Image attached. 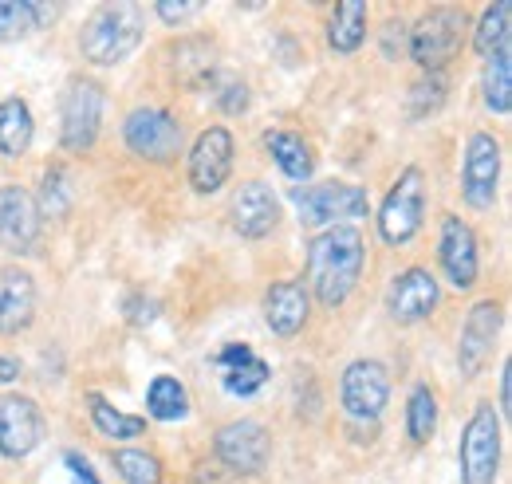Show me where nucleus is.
I'll return each instance as SVG.
<instances>
[{
    "mask_svg": "<svg viewBox=\"0 0 512 484\" xmlns=\"http://www.w3.org/2000/svg\"><path fill=\"white\" fill-rule=\"evenodd\" d=\"M327 44L335 56H355L367 44V4L343 0L327 20Z\"/></svg>",
    "mask_w": 512,
    "mask_h": 484,
    "instance_id": "nucleus-23",
    "label": "nucleus"
},
{
    "mask_svg": "<svg viewBox=\"0 0 512 484\" xmlns=\"http://www.w3.org/2000/svg\"><path fill=\"white\" fill-rule=\"evenodd\" d=\"M36 209H40V217H64L67 209H71V193H67V178H64V170H60V166L44 170Z\"/></svg>",
    "mask_w": 512,
    "mask_h": 484,
    "instance_id": "nucleus-34",
    "label": "nucleus"
},
{
    "mask_svg": "<svg viewBox=\"0 0 512 484\" xmlns=\"http://www.w3.org/2000/svg\"><path fill=\"white\" fill-rule=\"evenodd\" d=\"M390 402V370L379 359H355L339 378V406L351 422L375 425Z\"/></svg>",
    "mask_w": 512,
    "mask_h": 484,
    "instance_id": "nucleus-10",
    "label": "nucleus"
},
{
    "mask_svg": "<svg viewBox=\"0 0 512 484\" xmlns=\"http://www.w3.org/2000/svg\"><path fill=\"white\" fill-rule=\"evenodd\" d=\"M123 142H127V150L134 158L166 166L182 150V122L174 119L170 111H162V107H138L123 122Z\"/></svg>",
    "mask_w": 512,
    "mask_h": 484,
    "instance_id": "nucleus-9",
    "label": "nucleus"
},
{
    "mask_svg": "<svg viewBox=\"0 0 512 484\" xmlns=\"http://www.w3.org/2000/svg\"><path fill=\"white\" fill-rule=\"evenodd\" d=\"M367 264V244L355 225H331L308 244V292L320 307L335 311L355 292Z\"/></svg>",
    "mask_w": 512,
    "mask_h": 484,
    "instance_id": "nucleus-1",
    "label": "nucleus"
},
{
    "mask_svg": "<svg viewBox=\"0 0 512 484\" xmlns=\"http://www.w3.org/2000/svg\"><path fill=\"white\" fill-rule=\"evenodd\" d=\"M406 433H410L414 445H430L434 433H438V394H434L426 382H418V386L410 390V402H406Z\"/></svg>",
    "mask_w": 512,
    "mask_h": 484,
    "instance_id": "nucleus-28",
    "label": "nucleus"
},
{
    "mask_svg": "<svg viewBox=\"0 0 512 484\" xmlns=\"http://www.w3.org/2000/svg\"><path fill=\"white\" fill-rule=\"evenodd\" d=\"M465 24L469 16L461 8H430L410 32H406V56L418 63L426 75H442L453 56L461 52L465 44Z\"/></svg>",
    "mask_w": 512,
    "mask_h": 484,
    "instance_id": "nucleus-4",
    "label": "nucleus"
},
{
    "mask_svg": "<svg viewBox=\"0 0 512 484\" xmlns=\"http://www.w3.org/2000/svg\"><path fill=\"white\" fill-rule=\"evenodd\" d=\"M292 205L304 225H339L343 217H367V189L351 182H312L292 185Z\"/></svg>",
    "mask_w": 512,
    "mask_h": 484,
    "instance_id": "nucleus-8",
    "label": "nucleus"
},
{
    "mask_svg": "<svg viewBox=\"0 0 512 484\" xmlns=\"http://www.w3.org/2000/svg\"><path fill=\"white\" fill-rule=\"evenodd\" d=\"M64 465L75 484H103L99 477H95V469H91V461H87L83 453H64Z\"/></svg>",
    "mask_w": 512,
    "mask_h": 484,
    "instance_id": "nucleus-39",
    "label": "nucleus"
},
{
    "mask_svg": "<svg viewBox=\"0 0 512 484\" xmlns=\"http://www.w3.org/2000/svg\"><path fill=\"white\" fill-rule=\"evenodd\" d=\"M497 414H512V366H501V402H497Z\"/></svg>",
    "mask_w": 512,
    "mask_h": 484,
    "instance_id": "nucleus-42",
    "label": "nucleus"
},
{
    "mask_svg": "<svg viewBox=\"0 0 512 484\" xmlns=\"http://www.w3.org/2000/svg\"><path fill=\"white\" fill-rule=\"evenodd\" d=\"M229 221L245 241H264L280 225V197L268 182H241L229 201Z\"/></svg>",
    "mask_w": 512,
    "mask_h": 484,
    "instance_id": "nucleus-18",
    "label": "nucleus"
},
{
    "mask_svg": "<svg viewBox=\"0 0 512 484\" xmlns=\"http://www.w3.org/2000/svg\"><path fill=\"white\" fill-rule=\"evenodd\" d=\"M256 355H253V347L249 343H229V347H221L217 355H213V363L221 366V370H233V366H245V363H253Z\"/></svg>",
    "mask_w": 512,
    "mask_h": 484,
    "instance_id": "nucleus-37",
    "label": "nucleus"
},
{
    "mask_svg": "<svg viewBox=\"0 0 512 484\" xmlns=\"http://www.w3.org/2000/svg\"><path fill=\"white\" fill-rule=\"evenodd\" d=\"M501 323H505V303L501 300H477L469 307V315L461 323V339H457V366L465 378H477L485 363L493 359Z\"/></svg>",
    "mask_w": 512,
    "mask_h": 484,
    "instance_id": "nucleus-14",
    "label": "nucleus"
},
{
    "mask_svg": "<svg viewBox=\"0 0 512 484\" xmlns=\"http://www.w3.org/2000/svg\"><path fill=\"white\" fill-rule=\"evenodd\" d=\"M87 410H91V425L107 437V441H134L146 433V418L142 414H123L115 410L103 394H87Z\"/></svg>",
    "mask_w": 512,
    "mask_h": 484,
    "instance_id": "nucleus-27",
    "label": "nucleus"
},
{
    "mask_svg": "<svg viewBox=\"0 0 512 484\" xmlns=\"http://www.w3.org/2000/svg\"><path fill=\"white\" fill-rule=\"evenodd\" d=\"M20 359H12V355H0V386H8V382H16L20 378Z\"/></svg>",
    "mask_w": 512,
    "mask_h": 484,
    "instance_id": "nucleus-43",
    "label": "nucleus"
},
{
    "mask_svg": "<svg viewBox=\"0 0 512 484\" xmlns=\"http://www.w3.org/2000/svg\"><path fill=\"white\" fill-rule=\"evenodd\" d=\"M44 441V414L24 394H0V457L20 461Z\"/></svg>",
    "mask_w": 512,
    "mask_h": 484,
    "instance_id": "nucleus-17",
    "label": "nucleus"
},
{
    "mask_svg": "<svg viewBox=\"0 0 512 484\" xmlns=\"http://www.w3.org/2000/svg\"><path fill=\"white\" fill-rule=\"evenodd\" d=\"M481 95H485V107H489L493 115H509L512 111V44L497 48V52L485 60Z\"/></svg>",
    "mask_w": 512,
    "mask_h": 484,
    "instance_id": "nucleus-25",
    "label": "nucleus"
},
{
    "mask_svg": "<svg viewBox=\"0 0 512 484\" xmlns=\"http://www.w3.org/2000/svg\"><path fill=\"white\" fill-rule=\"evenodd\" d=\"M497 185H501V142L489 130H473L461 162V197L469 209L485 213L497 205Z\"/></svg>",
    "mask_w": 512,
    "mask_h": 484,
    "instance_id": "nucleus-11",
    "label": "nucleus"
},
{
    "mask_svg": "<svg viewBox=\"0 0 512 484\" xmlns=\"http://www.w3.org/2000/svg\"><path fill=\"white\" fill-rule=\"evenodd\" d=\"M107 95L95 79H71L60 103V146L67 154H87L99 142Z\"/></svg>",
    "mask_w": 512,
    "mask_h": 484,
    "instance_id": "nucleus-7",
    "label": "nucleus"
},
{
    "mask_svg": "<svg viewBox=\"0 0 512 484\" xmlns=\"http://www.w3.org/2000/svg\"><path fill=\"white\" fill-rule=\"evenodd\" d=\"M154 12H158L162 24H182V20H190L193 12H197V4L193 0H158Z\"/></svg>",
    "mask_w": 512,
    "mask_h": 484,
    "instance_id": "nucleus-36",
    "label": "nucleus"
},
{
    "mask_svg": "<svg viewBox=\"0 0 512 484\" xmlns=\"http://www.w3.org/2000/svg\"><path fill=\"white\" fill-rule=\"evenodd\" d=\"M213 52H217V48H213V40H205V36H186V40H178V44L170 48L174 79H178L186 91L213 83V79H217V56H213Z\"/></svg>",
    "mask_w": 512,
    "mask_h": 484,
    "instance_id": "nucleus-21",
    "label": "nucleus"
},
{
    "mask_svg": "<svg viewBox=\"0 0 512 484\" xmlns=\"http://www.w3.org/2000/svg\"><path fill=\"white\" fill-rule=\"evenodd\" d=\"M123 315H127L134 327H142V323H150V319L158 315V303L146 300V296H130L127 307H123Z\"/></svg>",
    "mask_w": 512,
    "mask_h": 484,
    "instance_id": "nucleus-40",
    "label": "nucleus"
},
{
    "mask_svg": "<svg viewBox=\"0 0 512 484\" xmlns=\"http://www.w3.org/2000/svg\"><path fill=\"white\" fill-rule=\"evenodd\" d=\"M394 40H398V52H402V44H406V28H402V20H390V24H386V40H383L386 60H394Z\"/></svg>",
    "mask_w": 512,
    "mask_h": 484,
    "instance_id": "nucleus-41",
    "label": "nucleus"
},
{
    "mask_svg": "<svg viewBox=\"0 0 512 484\" xmlns=\"http://www.w3.org/2000/svg\"><path fill=\"white\" fill-rule=\"evenodd\" d=\"M111 465L127 484H162V461L146 449H115Z\"/></svg>",
    "mask_w": 512,
    "mask_h": 484,
    "instance_id": "nucleus-30",
    "label": "nucleus"
},
{
    "mask_svg": "<svg viewBox=\"0 0 512 484\" xmlns=\"http://www.w3.org/2000/svg\"><path fill=\"white\" fill-rule=\"evenodd\" d=\"M422 221H426V174L418 166H406L379 205V237L390 248H402L418 237Z\"/></svg>",
    "mask_w": 512,
    "mask_h": 484,
    "instance_id": "nucleus-5",
    "label": "nucleus"
},
{
    "mask_svg": "<svg viewBox=\"0 0 512 484\" xmlns=\"http://www.w3.org/2000/svg\"><path fill=\"white\" fill-rule=\"evenodd\" d=\"M36 319V280L28 268H0V335H20Z\"/></svg>",
    "mask_w": 512,
    "mask_h": 484,
    "instance_id": "nucleus-20",
    "label": "nucleus"
},
{
    "mask_svg": "<svg viewBox=\"0 0 512 484\" xmlns=\"http://www.w3.org/2000/svg\"><path fill=\"white\" fill-rule=\"evenodd\" d=\"M446 75H422L410 87V119H434L446 107Z\"/></svg>",
    "mask_w": 512,
    "mask_h": 484,
    "instance_id": "nucleus-32",
    "label": "nucleus"
},
{
    "mask_svg": "<svg viewBox=\"0 0 512 484\" xmlns=\"http://www.w3.org/2000/svg\"><path fill=\"white\" fill-rule=\"evenodd\" d=\"M190 484H241V481H237L229 469H221L217 461H197Z\"/></svg>",
    "mask_w": 512,
    "mask_h": 484,
    "instance_id": "nucleus-38",
    "label": "nucleus"
},
{
    "mask_svg": "<svg viewBox=\"0 0 512 484\" xmlns=\"http://www.w3.org/2000/svg\"><path fill=\"white\" fill-rule=\"evenodd\" d=\"M438 303H442L438 276H434L430 268H422V264L402 268V272L390 280V288H386V311H390V319L402 323V327L430 319V315L438 311Z\"/></svg>",
    "mask_w": 512,
    "mask_h": 484,
    "instance_id": "nucleus-15",
    "label": "nucleus"
},
{
    "mask_svg": "<svg viewBox=\"0 0 512 484\" xmlns=\"http://www.w3.org/2000/svg\"><path fill=\"white\" fill-rule=\"evenodd\" d=\"M213 461L221 469H229L237 481L260 477L268 469V461H272V433L256 418L225 422L213 437Z\"/></svg>",
    "mask_w": 512,
    "mask_h": 484,
    "instance_id": "nucleus-6",
    "label": "nucleus"
},
{
    "mask_svg": "<svg viewBox=\"0 0 512 484\" xmlns=\"http://www.w3.org/2000/svg\"><path fill=\"white\" fill-rule=\"evenodd\" d=\"M142 8L138 4H103L79 32V52L91 67H115L142 44Z\"/></svg>",
    "mask_w": 512,
    "mask_h": 484,
    "instance_id": "nucleus-2",
    "label": "nucleus"
},
{
    "mask_svg": "<svg viewBox=\"0 0 512 484\" xmlns=\"http://www.w3.org/2000/svg\"><path fill=\"white\" fill-rule=\"evenodd\" d=\"M44 241V217L24 185H0V248L12 256H36Z\"/></svg>",
    "mask_w": 512,
    "mask_h": 484,
    "instance_id": "nucleus-13",
    "label": "nucleus"
},
{
    "mask_svg": "<svg viewBox=\"0 0 512 484\" xmlns=\"http://www.w3.org/2000/svg\"><path fill=\"white\" fill-rule=\"evenodd\" d=\"M312 319V292L304 280H276L264 292V323L276 339H296Z\"/></svg>",
    "mask_w": 512,
    "mask_h": 484,
    "instance_id": "nucleus-19",
    "label": "nucleus"
},
{
    "mask_svg": "<svg viewBox=\"0 0 512 484\" xmlns=\"http://www.w3.org/2000/svg\"><path fill=\"white\" fill-rule=\"evenodd\" d=\"M461 484H497L501 473V414L493 402H477L457 441Z\"/></svg>",
    "mask_w": 512,
    "mask_h": 484,
    "instance_id": "nucleus-3",
    "label": "nucleus"
},
{
    "mask_svg": "<svg viewBox=\"0 0 512 484\" xmlns=\"http://www.w3.org/2000/svg\"><path fill=\"white\" fill-rule=\"evenodd\" d=\"M233 158H237V142L225 126H209L193 138L190 158H186V178H190V189L209 197L217 189H225L229 174H233Z\"/></svg>",
    "mask_w": 512,
    "mask_h": 484,
    "instance_id": "nucleus-12",
    "label": "nucleus"
},
{
    "mask_svg": "<svg viewBox=\"0 0 512 484\" xmlns=\"http://www.w3.org/2000/svg\"><path fill=\"white\" fill-rule=\"evenodd\" d=\"M146 414L154 422H182L190 414V394L174 374H158L146 386Z\"/></svg>",
    "mask_w": 512,
    "mask_h": 484,
    "instance_id": "nucleus-26",
    "label": "nucleus"
},
{
    "mask_svg": "<svg viewBox=\"0 0 512 484\" xmlns=\"http://www.w3.org/2000/svg\"><path fill=\"white\" fill-rule=\"evenodd\" d=\"M438 260H442V272L457 292H469L481 276V248H477V233L465 217L446 213L442 217V229H438Z\"/></svg>",
    "mask_w": 512,
    "mask_h": 484,
    "instance_id": "nucleus-16",
    "label": "nucleus"
},
{
    "mask_svg": "<svg viewBox=\"0 0 512 484\" xmlns=\"http://www.w3.org/2000/svg\"><path fill=\"white\" fill-rule=\"evenodd\" d=\"M509 32H512V4L509 0L489 4V8L481 12L477 28H473V48H477V56H485V60H489L497 48H505V44H509Z\"/></svg>",
    "mask_w": 512,
    "mask_h": 484,
    "instance_id": "nucleus-29",
    "label": "nucleus"
},
{
    "mask_svg": "<svg viewBox=\"0 0 512 484\" xmlns=\"http://www.w3.org/2000/svg\"><path fill=\"white\" fill-rule=\"evenodd\" d=\"M36 32V0H0V44H16Z\"/></svg>",
    "mask_w": 512,
    "mask_h": 484,
    "instance_id": "nucleus-31",
    "label": "nucleus"
},
{
    "mask_svg": "<svg viewBox=\"0 0 512 484\" xmlns=\"http://www.w3.org/2000/svg\"><path fill=\"white\" fill-rule=\"evenodd\" d=\"M213 103H217V111H225V115H241V111L249 107V87H245V79H221V87H213Z\"/></svg>",
    "mask_w": 512,
    "mask_h": 484,
    "instance_id": "nucleus-35",
    "label": "nucleus"
},
{
    "mask_svg": "<svg viewBox=\"0 0 512 484\" xmlns=\"http://www.w3.org/2000/svg\"><path fill=\"white\" fill-rule=\"evenodd\" d=\"M32 138H36V122H32L28 103L20 95H8L0 103V154L4 158H24Z\"/></svg>",
    "mask_w": 512,
    "mask_h": 484,
    "instance_id": "nucleus-24",
    "label": "nucleus"
},
{
    "mask_svg": "<svg viewBox=\"0 0 512 484\" xmlns=\"http://www.w3.org/2000/svg\"><path fill=\"white\" fill-rule=\"evenodd\" d=\"M264 150H268V158L280 166V174H284L288 182L308 185L312 170H316V154H312V146H308L304 134H296V130H268V134H264Z\"/></svg>",
    "mask_w": 512,
    "mask_h": 484,
    "instance_id": "nucleus-22",
    "label": "nucleus"
},
{
    "mask_svg": "<svg viewBox=\"0 0 512 484\" xmlns=\"http://www.w3.org/2000/svg\"><path fill=\"white\" fill-rule=\"evenodd\" d=\"M268 378H272V370H268L264 359L233 366V370H221V386H225V394H233V398H253V394H260V386H264Z\"/></svg>",
    "mask_w": 512,
    "mask_h": 484,
    "instance_id": "nucleus-33",
    "label": "nucleus"
}]
</instances>
